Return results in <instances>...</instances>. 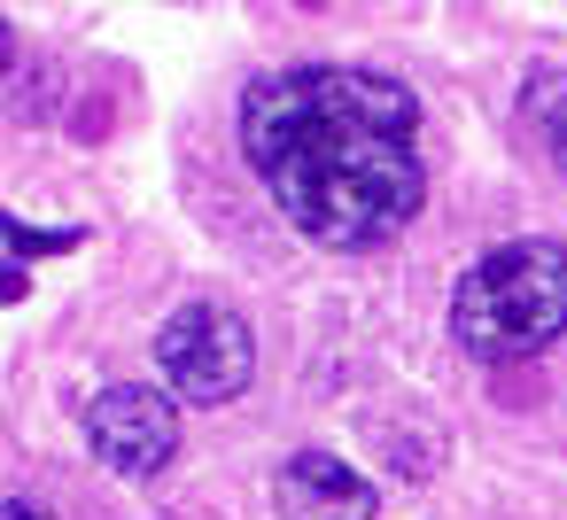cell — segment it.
I'll return each mask as SVG.
<instances>
[{"label": "cell", "instance_id": "cell-5", "mask_svg": "<svg viewBox=\"0 0 567 520\" xmlns=\"http://www.w3.org/2000/svg\"><path fill=\"white\" fill-rule=\"evenodd\" d=\"M272 505H280V520H373V512H381L373 481L350 474V466L327 458V450H296V458L280 466V481H272Z\"/></svg>", "mask_w": 567, "mask_h": 520}, {"label": "cell", "instance_id": "cell-7", "mask_svg": "<svg viewBox=\"0 0 567 520\" xmlns=\"http://www.w3.org/2000/svg\"><path fill=\"white\" fill-rule=\"evenodd\" d=\"M0 226H9L17 264H24V257H40V249H71V241H79V226H63V233H40V226H24V218H0Z\"/></svg>", "mask_w": 567, "mask_h": 520}, {"label": "cell", "instance_id": "cell-2", "mask_svg": "<svg viewBox=\"0 0 567 520\" xmlns=\"http://www.w3.org/2000/svg\"><path fill=\"white\" fill-rule=\"evenodd\" d=\"M451 334L482 365L536 357L567 334V241H497L451 295Z\"/></svg>", "mask_w": 567, "mask_h": 520}, {"label": "cell", "instance_id": "cell-9", "mask_svg": "<svg viewBox=\"0 0 567 520\" xmlns=\"http://www.w3.org/2000/svg\"><path fill=\"white\" fill-rule=\"evenodd\" d=\"M551 164H559V179H567V125L551 133Z\"/></svg>", "mask_w": 567, "mask_h": 520}, {"label": "cell", "instance_id": "cell-3", "mask_svg": "<svg viewBox=\"0 0 567 520\" xmlns=\"http://www.w3.org/2000/svg\"><path fill=\"white\" fill-rule=\"evenodd\" d=\"M156 373H164V388L179 404H203V412L234 404L249 388V373H257V334L226 303H187L156 334Z\"/></svg>", "mask_w": 567, "mask_h": 520}, {"label": "cell", "instance_id": "cell-4", "mask_svg": "<svg viewBox=\"0 0 567 520\" xmlns=\"http://www.w3.org/2000/svg\"><path fill=\"white\" fill-rule=\"evenodd\" d=\"M86 450L110 474H125V481L164 474L172 450H179V396L172 388H133V381L125 388H102L94 412H86Z\"/></svg>", "mask_w": 567, "mask_h": 520}, {"label": "cell", "instance_id": "cell-8", "mask_svg": "<svg viewBox=\"0 0 567 520\" xmlns=\"http://www.w3.org/2000/svg\"><path fill=\"white\" fill-rule=\"evenodd\" d=\"M0 520H55L48 505H32V497H9V505H0Z\"/></svg>", "mask_w": 567, "mask_h": 520}, {"label": "cell", "instance_id": "cell-6", "mask_svg": "<svg viewBox=\"0 0 567 520\" xmlns=\"http://www.w3.org/2000/svg\"><path fill=\"white\" fill-rule=\"evenodd\" d=\"M520 110L536 117V125H567V71H528V86H520Z\"/></svg>", "mask_w": 567, "mask_h": 520}, {"label": "cell", "instance_id": "cell-1", "mask_svg": "<svg viewBox=\"0 0 567 520\" xmlns=\"http://www.w3.org/2000/svg\"><path fill=\"white\" fill-rule=\"evenodd\" d=\"M241 156L272 210L319 249H381L427 202L420 102L404 79L303 63L241 102Z\"/></svg>", "mask_w": 567, "mask_h": 520}]
</instances>
